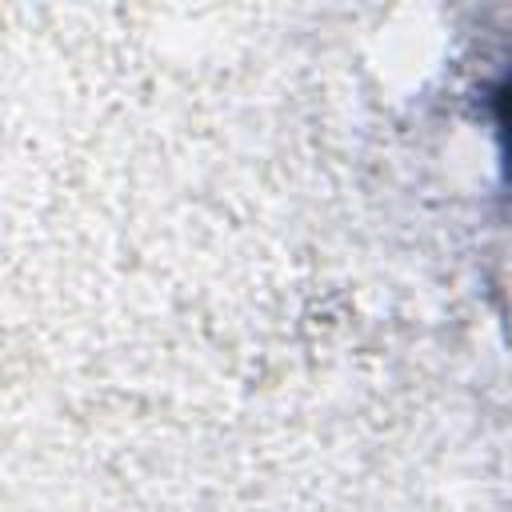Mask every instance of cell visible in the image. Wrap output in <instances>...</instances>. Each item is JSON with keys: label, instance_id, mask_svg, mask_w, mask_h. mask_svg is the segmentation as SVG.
I'll use <instances>...</instances> for the list:
<instances>
[{"label": "cell", "instance_id": "obj_1", "mask_svg": "<svg viewBox=\"0 0 512 512\" xmlns=\"http://www.w3.org/2000/svg\"><path fill=\"white\" fill-rule=\"evenodd\" d=\"M496 124H500V144H504V160L512 172V80L496 92Z\"/></svg>", "mask_w": 512, "mask_h": 512}]
</instances>
